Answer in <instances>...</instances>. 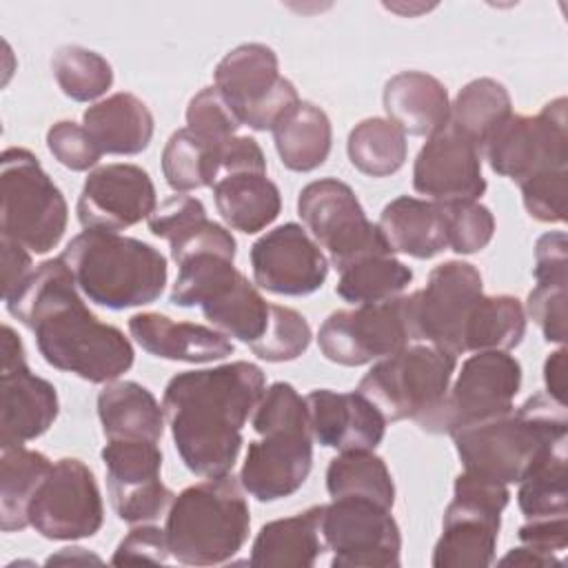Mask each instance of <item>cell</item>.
I'll return each instance as SVG.
<instances>
[{"label": "cell", "instance_id": "cell-1", "mask_svg": "<svg viewBox=\"0 0 568 568\" xmlns=\"http://www.w3.org/2000/svg\"><path fill=\"white\" fill-rule=\"evenodd\" d=\"M4 304L36 335L40 355L58 371L91 384H109L133 366L131 342L84 306L62 257L38 264Z\"/></svg>", "mask_w": 568, "mask_h": 568}, {"label": "cell", "instance_id": "cell-2", "mask_svg": "<svg viewBox=\"0 0 568 568\" xmlns=\"http://www.w3.org/2000/svg\"><path fill=\"white\" fill-rule=\"evenodd\" d=\"M266 379L251 362L184 371L162 397L173 444L184 466L200 477L229 475L242 448V426L253 415Z\"/></svg>", "mask_w": 568, "mask_h": 568}, {"label": "cell", "instance_id": "cell-3", "mask_svg": "<svg viewBox=\"0 0 568 568\" xmlns=\"http://www.w3.org/2000/svg\"><path fill=\"white\" fill-rule=\"evenodd\" d=\"M450 435L466 473L508 486L519 481L557 442L566 439V404L548 393H535L521 406Z\"/></svg>", "mask_w": 568, "mask_h": 568}, {"label": "cell", "instance_id": "cell-4", "mask_svg": "<svg viewBox=\"0 0 568 568\" xmlns=\"http://www.w3.org/2000/svg\"><path fill=\"white\" fill-rule=\"evenodd\" d=\"M240 484L257 501H277L297 493L313 466V435L306 399L286 382L264 388L255 410Z\"/></svg>", "mask_w": 568, "mask_h": 568}, {"label": "cell", "instance_id": "cell-5", "mask_svg": "<svg viewBox=\"0 0 568 568\" xmlns=\"http://www.w3.org/2000/svg\"><path fill=\"white\" fill-rule=\"evenodd\" d=\"M89 302L111 311L155 302L166 284V257L151 244L113 231L87 229L60 255Z\"/></svg>", "mask_w": 568, "mask_h": 568}, {"label": "cell", "instance_id": "cell-6", "mask_svg": "<svg viewBox=\"0 0 568 568\" xmlns=\"http://www.w3.org/2000/svg\"><path fill=\"white\" fill-rule=\"evenodd\" d=\"M251 528L242 484L229 473L206 477L173 497L166 513V544L186 566H215L235 557Z\"/></svg>", "mask_w": 568, "mask_h": 568}, {"label": "cell", "instance_id": "cell-7", "mask_svg": "<svg viewBox=\"0 0 568 568\" xmlns=\"http://www.w3.org/2000/svg\"><path fill=\"white\" fill-rule=\"evenodd\" d=\"M171 302L182 308L197 306L220 333L248 346L264 335L271 315V304L233 260L215 253H200L180 264Z\"/></svg>", "mask_w": 568, "mask_h": 568}, {"label": "cell", "instance_id": "cell-8", "mask_svg": "<svg viewBox=\"0 0 568 568\" xmlns=\"http://www.w3.org/2000/svg\"><path fill=\"white\" fill-rule=\"evenodd\" d=\"M0 193V237L31 253L58 246L69 220L67 200L31 151L20 146L2 151Z\"/></svg>", "mask_w": 568, "mask_h": 568}, {"label": "cell", "instance_id": "cell-9", "mask_svg": "<svg viewBox=\"0 0 568 568\" xmlns=\"http://www.w3.org/2000/svg\"><path fill=\"white\" fill-rule=\"evenodd\" d=\"M457 355L426 342H410L395 355L373 364L357 390L384 415L386 422L430 415L450 386Z\"/></svg>", "mask_w": 568, "mask_h": 568}, {"label": "cell", "instance_id": "cell-10", "mask_svg": "<svg viewBox=\"0 0 568 568\" xmlns=\"http://www.w3.org/2000/svg\"><path fill=\"white\" fill-rule=\"evenodd\" d=\"M510 493L506 484L477 477L473 473L457 475L453 484V501L444 513L442 535L433 550L435 568H486L495 561L501 513Z\"/></svg>", "mask_w": 568, "mask_h": 568}, {"label": "cell", "instance_id": "cell-11", "mask_svg": "<svg viewBox=\"0 0 568 568\" xmlns=\"http://www.w3.org/2000/svg\"><path fill=\"white\" fill-rule=\"evenodd\" d=\"M297 213L337 271L366 257L393 255L379 226L366 217L357 195L342 180L322 178L306 184L297 197Z\"/></svg>", "mask_w": 568, "mask_h": 568}, {"label": "cell", "instance_id": "cell-12", "mask_svg": "<svg viewBox=\"0 0 568 568\" xmlns=\"http://www.w3.org/2000/svg\"><path fill=\"white\" fill-rule=\"evenodd\" d=\"M213 80L242 124L253 131H273L300 102L295 84L280 73L275 51L260 42L231 49L217 62Z\"/></svg>", "mask_w": 568, "mask_h": 568}, {"label": "cell", "instance_id": "cell-13", "mask_svg": "<svg viewBox=\"0 0 568 568\" xmlns=\"http://www.w3.org/2000/svg\"><path fill=\"white\" fill-rule=\"evenodd\" d=\"M521 386V366L508 351H479L470 355L442 404L417 424L428 433H455L513 408Z\"/></svg>", "mask_w": 568, "mask_h": 568}, {"label": "cell", "instance_id": "cell-14", "mask_svg": "<svg viewBox=\"0 0 568 568\" xmlns=\"http://www.w3.org/2000/svg\"><path fill=\"white\" fill-rule=\"evenodd\" d=\"M484 295L479 271L459 260L435 266L422 291L406 295L413 342L462 355L466 326Z\"/></svg>", "mask_w": 568, "mask_h": 568}, {"label": "cell", "instance_id": "cell-15", "mask_svg": "<svg viewBox=\"0 0 568 568\" xmlns=\"http://www.w3.org/2000/svg\"><path fill=\"white\" fill-rule=\"evenodd\" d=\"M413 342L406 295L377 304L333 311L320 326L317 344L328 362L364 366L395 355Z\"/></svg>", "mask_w": 568, "mask_h": 568}, {"label": "cell", "instance_id": "cell-16", "mask_svg": "<svg viewBox=\"0 0 568 568\" xmlns=\"http://www.w3.org/2000/svg\"><path fill=\"white\" fill-rule=\"evenodd\" d=\"M490 169L517 184L550 171L566 169L568 122L566 98H555L537 115L513 113L484 144Z\"/></svg>", "mask_w": 568, "mask_h": 568}, {"label": "cell", "instance_id": "cell-17", "mask_svg": "<svg viewBox=\"0 0 568 568\" xmlns=\"http://www.w3.org/2000/svg\"><path fill=\"white\" fill-rule=\"evenodd\" d=\"M322 537L333 568L399 566L402 535L390 508L362 497H337L322 508Z\"/></svg>", "mask_w": 568, "mask_h": 568}, {"label": "cell", "instance_id": "cell-18", "mask_svg": "<svg viewBox=\"0 0 568 568\" xmlns=\"http://www.w3.org/2000/svg\"><path fill=\"white\" fill-rule=\"evenodd\" d=\"M104 521V506L91 468L75 459H58L29 504V526L47 539L73 541L93 537Z\"/></svg>", "mask_w": 568, "mask_h": 568}, {"label": "cell", "instance_id": "cell-19", "mask_svg": "<svg viewBox=\"0 0 568 568\" xmlns=\"http://www.w3.org/2000/svg\"><path fill=\"white\" fill-rule=\"evenodd\" d=\"M0 351V448H9L47 433L60 404L55 386L27 366L24 346L9 324L2 326Z\"/></svg>", "mask_w": 568, "mask_h": 568}, {"label": "cell", "instance_id": "cell-20", "mask_svg": "<svg viewBox=\"0 0 568 568\" xmlns=\"http://www.w3.org/2000/svg\"><path fill=\"white\" fill-rule=\"evenodd\" d=\"M106 490L115 515L126 524H151L173 501L162 484V450L158 442L109 439L102 448Z\"/></svg>", "mask_w": 568, "mask_h": 568}, {"label": "cell", "instance_id": "cell-21", "mask_svg": "<svg viewBox=\"0 0 568 568\" xmlns=\"http://www.w3.org/2000/svg\"><path fill=\"white\" fill-rule=\"evenodd\" d=\"M251 268L260 288L288 297L315 293L328 275L320 244L295 222L275 226L251 246Z\"/></svg>", "mask_w": 568, "mask_h": 568}, {"label": "cell", "instance_id": "cell-22", "mask_svg": "<svg viewBox=\"0 0 568 568\" xmlns=\"http://www.w3.org/2000/svg\"><path fill=\"white\" fill-rule=\"evenodd\" d=\"M158 209L155 186L138 164H104L93 169L78 197V220L84 229L122 231Z\"/></svg>", "mask_w": 568, "mask_h": 568}, {"label": "cell", "instance_id": "cell-23", "mask_svg": "<svg viewBox=\"0 0 568 568\" xmlns=\"http://www.w3.org/2000/svg\"><path fill=\"white\" fill-rule=\"evenodd\" d=\"M413 189L430 202H477L486 191L481 151L450 124L430 135L413 164Z\"/></svg>", "mask_w": 568, "mask_h": 568}, {"label": "cell", "instance_id": "cell-24", "mask_svg": "<svg viewBox=\"0 0 568 568\" xmlns=\"http://www.w3.org/2000/svg\"><path fill=\"white\" fill-rule=\"evenodd\" d=\"M311 435L326 448L375 450L386 433L384 415L359 393L331 388L311 390L306 397Z\"/></svg>", "mask_w": 568, "mask_h": 568}, {"label": "cell", "instance_id": "cell-25", "mask_svg": "<svg viewBox=\"0 0 568 568\" xmlns=\"http://www.w3.org/2000/svg\"><path fill=\"white\" fill-rule=\"evenodd\" d=\"M146 222L155 237L169 242L171 257L178 266L200 253L235 260V237L222 224L209 220L204 204L193 195H171Z\"/></svg>", "mask_w": 568, "mask_h": 568}, {"label": "cell", "instance_id": "cell-26", "mask_svg": "<svg viewBox=\"0 0 568 568\" xmlns=\"http://www.w3.org/2000/svg\"><path fill=\"white\" fill-rule=\"evenodd\" d=\"M129 333L153 357L206 364L233 353V342L217 328L175 322L162 313H135L129 320Z\"/></svg>", "mask_w": 568, "mask_h": 568}, {"label": "cell", "instance_id": "cell-27", "mask_svg": "<svg viewBox=\"0 0 568 568\" xmlns=\"http://www.w3.org/2000/svg\"><path fill=\"white\" fill-rule=\"evenodd\" d=\"M382 102L388 120L408 135L430 138L450 120L446 87L424 71L395 73L384 87Z\"/></svg>", "mask_w": 568, "mask_h": 568}, {"label": "cell", "instance_id": "cell-28", "mask_svg": "<svg viewBox=\"0 0 568 568\" xmlns=\"http://www.w3.org/2000/svg\"><path fill=\"white\" fill-rule=\"evenodd\" d=\"M322 508L311 506L297 515L264 524L253 541L248 564L253 568H311L326 550Z\"/></svg>", "mask_w": 568, "mask_h": 568}, {"label": "cell", "instance_id": "cell-29", "mask_svg": "<svg viewBox=\"0 0 568 568\" xmlns=\"http://www.w3.org/2000/svg\"><path fill=\"white\" fill-rule=\"evenodd\" d=\"M379 231L390 251L428 260L448 248V224L444 204L399 195L379 215Z\"/></svg>", "mask_w": 568, "mask_h": 568}, {"label": "cell", "instance_id": "cell-30", "mask_svg": "<svg viewBox=\"0 0 568 568\" xmlns=\"http://www.w3.org/2000/svg\"><path fill=\"white\" fill-rule=\"evenodd\" d=\"M82 126L109 155H138L153 138V115L133 93H113L91 104L82 115Z\"/></svg>", "mask_w": 568, "mask_h": 568}, {"label": "cell", "instance_id": "cell-31", "mask_svg": "<svg viewBox=\"0 0 568 568\" xmlns=\"http://www.w3.org/2000/svg\"><path fill=\"white\" fill-rule=\"evenodd\" d=\"M98 417L106 439L160 442L164 408L153 393L138 382H109L98 393Z\"/></svg>", "mask_w": 568, "mask_h": 568}, {"label": "cell", "instance_id": "cell-32", "mask_svg": "<svg viewBox=\"0 0 568 568\" xmlns=\"http://www.w3.org/2000/svg\"><path fill=\"white\" fill-rule=\"evenodd\" d=\"M213 200L222 220L242 233L266 229L282 209V195L266 173H231L213 184Z\"/></svg>", "mask_w": 568, "mask_h": 568}, {"label": "cell", "instance_id": "cell-33", "mask_svg": "<svg viewBox=\"0 0 568 568\" xmlns=\"http://www.w3.org/2000/svg\"><path fill=\"white\" fill-rule=\"evenodd\" d=\"M273 142L282 164L297 173L322 166L331 153L333 129L328 115L313 102H297L275 126Z\"/></svg>", "mask_w": 568, "mask_h": 568}, {"label": "cell", "instance_id": "cell-34", "mask_svg": "<svg viewBox=\"0 0 568 568\" xmlns=\"http://www.w3.org/2000/svg\"><path fill=\"white\" fill-rule=\"evenodd\" d=\"M47 455L20 446L2 448L0 457V528L4 532L29 526V504L51 470Z\"/></svg>", "mask_w": 568, "mask_h": 568}, {"label": "cell", "instance_id": "cell-35", "mask_svg": "<svg viewBox=\"0 0 568 568\" xmlns=\"http://www.w3.org/2000/svg\"><path fill=\"white\" fill-rule=\"evenodd\" d=\"M510 115L513 102L506 87L493 78H477L457 93L448 124L481 151Z\"/></svg>", "mask_w": 568, "mask_h": 568}, {"label": "cell", "instance_id": "cell-36", "mask_svg": "<svg viewBox=\"0 0 568 568\" xmlns=\"http://www.w3.org/2000/svg\"><path fill=\"white\" fill-rule=\"evenodd\" d=\"M326 490L331 499L362 497L386 508H393L395 504L390 470L373 450H346L333 457L326 468Z\"/></svg>", "mask_w": 568, "mask_h": 568}, {"label": "cell", "instance_id": "cell-37", "mask_svg": "<svg viewBox=\"0 0 568 568\" xmlns=\"http://www.w3.org/2000/svg\"><path fill=\"white\" fill-rule=\"evenodd\" d=\"M346 151L359 173L386 178L404 166L408 142L406 133L388 118H366L348 133Z\"/></svg>", "mask_w": 568, "mask_h": 568}, {"label": "cell", "instance_id": "cell-38", "mask_svg": "<svg viewBox=\"0 0 568 568\" xmlns=\"http://www.w3.org/2000/svg\"><path fill=\"white\" fill-rule=\"evenodd\" d=\"M526 333V311L513 295H481L466 326L464 351H510Z\"/></svg>", "mask_w": 568, "mask_h": 568}, {"label": "cell", "instance_id": "cell-39", "mask_svg": "<svg viewBox=\"0 0 568 568\" xmlns=\"http://www.w3.org/2000/svg\"><path fill=\"white\" fill-rule=\"evenodd\" d=\"M517 484V504L526 519L566 517V439L557 442L541 459H537Z\"/></svg>", "mask_w": 568, "mask_h": 568}, {"label": "cell", "instance_id": "cell-40", "mask_svg": "<svg viewBox=\"0 0 568 568\" xmlns=\"http://www.w3.org/2000/svg\"><path fill=\"white\" fill-rule=\"evenodd\" d=\"M413 280V271L393 255H375L359 260L344 271L335 293L351 304H377L397 297Z\"/></svg>", "mask_w": 568, "mask_h": 568}, {"label": "cell", "instance_id": "cell-41", "mask_svg": "<svg viewBox=\"0 0 568 568\" xmlns=\"http://www.w3.org/2000/svg\"><path fill=\"white\" fill-rule=\"evenodd\" d=\"M217 151L220 149L202 142L193 131L178 129L162 149V173L166 184L178 193L213 186L220 178Z\"/></svg>", "mask_w": 568, "mask_h": 568}, {"label": "cell", "instance_id": "cell-42", "mask_svg": "<svg viewBox=\"0 0 568 568\" xmlns=\"http://www.w3.org/2000/svg\"><path fill=\"white\" fill-rule=\"evenodd\" d=\"M51 71L60 91L75 102H91L113 84V69L100 53L67 44L51 58Z\"/></svg>", "mask_w": 568, "mask_h": 568}, {"label": "cell", "instance_id": "cell-43", "mask_svg": "<svg viewBox=\"0 0 568 568\" xmlns=\"http://www.w3.org/2000/svg\"><path fill=\"white\" fill-rule=\"evenodd\" d=\"M311 344V326L302 313L288 306L271 304L264 335L251 344V351L266 362L297 359Z\"/></svg>", "mask_w": 568, "mask_h": 568}, {"label": "cell", "instance_id": "cell-44", "mask_svg": "<svg viewBox=\"0 0 568 568\" xmlns=\"http://www.w3.org/2000/svg\"><path fill=\"white\" fill-rule=\"evenodd\" d=\"M240 126L242 120L215 87L195 93L186 106V129L213 149H220L235 138Z\"/></svg>", "mask_w": 568, "mask_h": 568}, {"label": "cell", "instance_id": "cell-45", "mask_svg": "<svg viewBox=\"0 0 568 568\" xmlns=\"http://www.w3.org/2000/svg\"><path fill=\"white\" fill-rule=\"evenodd\" d=\"M448 224V248L462 255L486 248L495 235V217L488 206L479 202L444 204Z\"/></svg>", "mask_w": 568, "mask_h": 568}, {"label": "cell", "instance_id": "cell-46", "mask_svg": "<svg viewBox=\"0 0 568 568\" xmlns=\"http://www.w3.org/2000/svg\"><path fill=\"white\" fill-rule=\"evenodd\" d=\"M521 200L530 217L539 222H564L566 220V195H568V171L550 169L541 171L519 184Z\"/></svg>", "mask_w": 568, "mask_h": 568}, {"label": "cell", "instance_id": "cell-47", "mask_svg": "<svg viewBox=\"0 0 568 568\" xmlns=\"http://www.w3.org/2000/svg\"><path fill=\"white\" fill-rule=\"evenodd\" d=\"M566 302L568 282H537L528 293L526 313L539 326L544 339L555 344L566 342Z\"/></svg>", "mask_w": 568, "mask_h": 568}, {"label": "cell", "instance_id": "cell-48", "mask_svg": "<svg viewBox=\"0 0 568 568\" xmlns=\"http://www.w3.org/2000/svg\"><path fill=\"white\" fill-rule=\"evenodd\" d=\"M47 146L51 155L71 171H89L102 155L87 129L71 120H60L49 126Z\"/></svg>", "mask_w": 568, "mask_h": 568}, {"label": "cell", "instance_id": "cell-49", "mask_svg": "<svg viewBox=\"0 0 568 568\" xmlns=\"http://www.w3.org/2000/svg\"><path fill=\"white\" fill-rule=\"evenodd\" d=\"M171 557L169 552V544H166V532L158 526L151 524H142L133 530H129V535L118 544L111 564L122 566V564H140V561H149V564H164Z\"/></svg>", "mask_w": 568, "mask_h": 568}, {"label": "cell", "instance_id": "cell-50", "mask_svg": "<svg viewBox=\"0 0 568 568\" xmlns=\"http://www.w3.org/2000/svg\"><path fill=\"white\" fill-rule=\"evenodd\" d=\"M220 178L231 173H266V158L255 138L235 135L217 151ZM217 178V180H220Z\"/></svg>", "mask_w": 568, "mask_h": 568}, {"label": "cell", "instance_id": "cell-51", "mask_svg": "<svg viewBox=\"0 0 568 568\" xmlns=\"http://www.w3.org/2000/svg\"><path fill=\"white\" fill-rule=\"evenodd\" d=\"M535 280L568 282V240L566 233H546L535 244Z\"/></svg>", "mask_w": 568, "mask_h": 568}, {"label": "cell", "instance_id": "cell-52", "mask_svg": "<svg viewBox=\"0 0 568 568\" xmlns=\"http://www.w3.org/2000/svg\"><path fill=\"white\" fill-rule=\"evenodd\" d=\"M517 537L524 546L555 555L568 546V519L566 517L528 519V524L519 528Z\"/></svg>", "mask_w": 568, "mask_h": 568}, {"label": "cell", "instance_id": "cell-53", "mask_svg": "<svg viewBox=\"0 0 568 568\" xmlns=\"http://www.w3.org/2000/svg\"><path fill=\"white\" fill-rule=\"evenodd\" d=\"M2 246V297L7 300L29 275H31V251H27L22 244L0 237Z\"/></svg>", "mask_w": 568, "mask_h": 568}, {"label": "cell", "instance_id": "cell-54", "mask_svg": "<svg viewBox=\"0 0 568 568\" xmlns=\"http://www.w3.org/2000/svg\"><path fill=\"white\" fill-rule=\"evenodd\" d=\"M566 351L559 348L548 355L544 362V382H546V393L564 404L566 395Z\"/></svg>", "mask_w": 568, "mask_h": 568}, {"label": "cell", "instance_id": "cell-55", "mask_svg": "<svg viewBox=\"0 0 568 568\" xmlns=\"http://www.w3.org/2000/svg\"><path fill=\"white\" fill-rule=\"evenodd\" d=\"M501 566H561V561L555 557V555H548V552H541L537 548H530V546H519V548H513L506 557L499 559Z\"/></svg>", "mask_w": 568, "mask_h": 568}]
</instances>
